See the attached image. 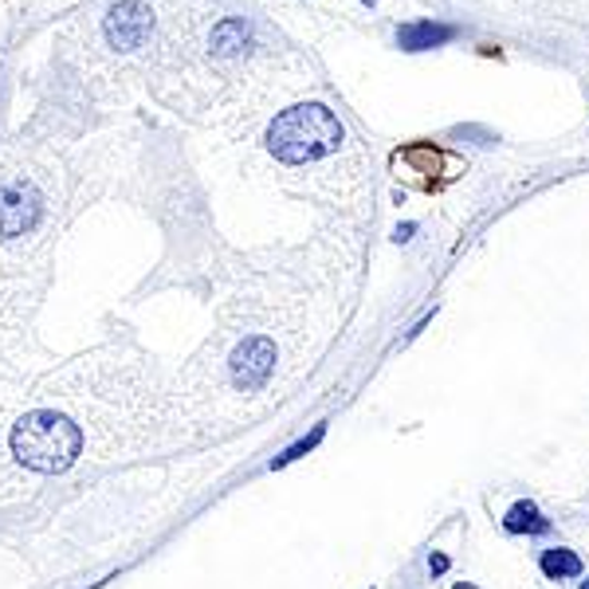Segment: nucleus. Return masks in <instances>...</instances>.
<instances>
[{
    "instance_id": "obj_10",
    "label": "nucleus",
    "mask_w": 589,
    "mask_h": 589,
    "mask_svg": "<svg viewBox=\"0 0 589 589\" xmlns=\"http://www.w3.org/2000/svg\"><path fill=\"white\" fill-rule=\"evenodd\" d=\"M452 589H476V586H471V581H456Z\"/></svg>"
},
{
    "instance_id": "obj_4",
    "label": "nucleus",
    "mask_w": 589,
    "mask_h": 589,
    "mask_svg": "<svg viewBox=\"0 0 589 589\" xmlns=\"http://www.w3.org/2000/svg\"><path fill=\"white\" fill-rule=\"evenodd\" d=\"M272 365H275V342L272 338H264V334H248L244 342L236 346V353H232V373L244 389L264 385L267 373H272Z\"/></svg>"
},
{
    "instance_id": "obj_7",
    "label": "nucleus",
    "mask_w": 589,
    "mask_h": 589,
    "mask_svg": "<svg viewBox=\"0 0 589 589\" xmlns=\"http://www.w3.org/2000/svg\"><path fill=\"white\" fill-rule=\"evenodd\" d=\"M444 39H452V28L448 24H412V28L401 32V48L409 51H421V48H436V44H444Z\"/></svg>"
},
{
    "instance_id": "obj_6",
    "label": "nucleus",
    "mask_w": 589,
    "mask_h": 589,
    "mask_svg": "<svg viewBox=\"0 0 589 589\" xmlns=\"http://www.w3.org/2000/svg\"><path fill=\"white\" fill-rule=\"evenodd\" d=\"M539 569L546 574L550 581L578 578V574H581V558L574 554V550H566V546H550V550H542Z\"/></svg>"
},
{
    "instance_id": "obj_2",
    "label": "nucleus",
    "mask_w": 589,
    "mask_h": 589,
    "mask_svg": "<svg viewBox=\"0 0 589 589\" xmlns=\"http://www.w3.org/2000/svg\"><path fill=\"white\" fill-rule=\"evenodd\" d=\"M346 149L350 134L326 103H291L264 130V154L284 169V177H306V169L330 166Z\"/></svg>"
},
{
    "instance_id": "obj_3",
    "label": "nucleus",
    "mask_w": 589,
    "mask_h": 589,
    "mask_svg": "<svg viewBox=\"0 0 589 589\" xmlns=\"http://www.w3.org/2000/svg\"><path fill=\"white\" fill-rule=\"evenodd\" d=\"M393 166L405 169V177H412L421 189H441L444 181L456 177V173H448L456 161H452L441 146H429V142H417V146L397 149V154H393Z\"/></svg>"
},
{
    "instance_id": "obj_5",
    "label": "nucleus",
    "mask_w": 589,
    "mask_h": 589,
    "mask_svg": "<svg viewBox=\"0 0 589 589\" xmlns=\"http://www.w3.org/2000/svg\"><path fill=\"white\" fill-rule=\"evenodd\" d=\"M503 530L507 534H550V519L530 500H519L503 515Z\"/></svg>"
},
{
    "instance_id": "obj_9",
    "label": "nucleus",
    "mask_w": 589,
    "mask_h": 589,
    "mask_svg": "<svg viewBox=\"0 0 589 589\" xmlns=\"http://www.w3.org/2000/svg\"><path fill=\"white\" fill-rule=\"evenodd\" d=\"M448 566H452V562L444 558V554H432V558H429V574H432V578H441V574H448Z\"/></svg>"
},
{
    "instance_id": "obj_8",
    "label": "nucleus",
    "mask_w": 589,
    "mask_h": 589,
    "mask_svg": "<svg viewBox=\"0 0 589 589\" xmlns=\"http://www.w3.org/2000/svg\"><path fill=\"white\" fill-rule=\"evenodd\" d=\"M323 436H326V424H314V429L306 432V436H299V441H294L291 448H284V452H279V456H275V460H272V468H287V464L303 460L306 452H311V448H318V441H323Z\"/></svg>"
},
{
    "instance_id": "obj_1",
    "label": "nucleus",
    "mask_w": 589,
    "mask_h": 589,
    "mask_svg": "<svg viewBox=\"0 0 589 589\" xmlns=\"http://www.w3.org/2000/svg\"><path fill=\"white\" fill-rule=\"evenodd\" d=\"M75 208V173L56 146L16 142L0 157V326L28 318Z\"/></svg>"
},
{
    "instance_id": "obj_11",
    "label": "nucleus",
    "mask_w": 589,
    "mask_h": 589,
    "mask_svg": "<svg viewBox=\"0 0 589 589\" xmlns=\"http://www.w3.org/2000/svg\"><path fill=\"white\" fill-rule=\"evenodd\" d=\"M581 589H589V581H581Z\"/></svg>"
}]
</instances>
